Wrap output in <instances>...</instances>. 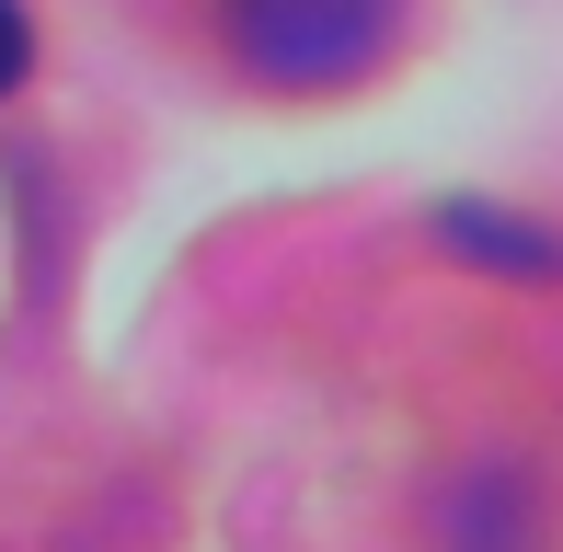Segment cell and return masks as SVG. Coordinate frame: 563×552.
<instances>
[{
    "instance_id": "1",
    "label": "cell",
    "mask_w": 563,
    "mask_h": 552,
    "mask_svg": "<svg viewBox=\"0 0 563 552\" xmlns=\"http://www.w3.org/2000/svg\"><path fill=\"white\" fill-rule=\"evenodd\" d=\"M219 35H230V58H242L253 81L334 92V81L391 58L402 0H219Z\"/></svg>"
},
{
    "instance_id": "2",
    "label": "cell",
    "mask_w": 563,
    "mask_h": 552,
    "mask_svg": "<svg viewBox=\"0 0 563 552\" xmlns=\"http://www.w3.org/2000/svg\"><path fill=\"white\" fill-rule=\"evenodd\" d=\"M438 231L460 242V254H483V265H518L529 288H541V276H563V242H552V231H529V219H495V208H449Z\"/></svg>"
},
{
    "instance_id": "3",
    "label": "cell",
    "mask_w": 563,
    "mask_h": 552,
    "mask_svg": "<svg viewBox=\"0 0 563 552\" xmlns=\"http://www.w3.org/2000/svg\"><path fill=\"white\" fill-rule=\"evenodd\" d=\"M23 58H35V35H23V0H0V92L23 81Z\"/></svg>"
}]
</instances>
